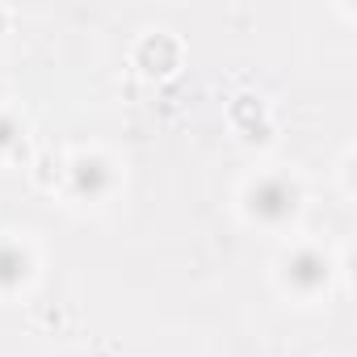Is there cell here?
<instances>
[{
    "mask_svg": "<svg viewBox=\"0 0 357 357\" xmlns=\"http://www.w3.org/2000/svg\"><path fill=\"white\" fill-rule=\"evenodd\" d=\"M286 282H290L294 290L311 294V290H319V286L328 282V261H324L319 252L303 248V252H294V257L286 261Z\"/></svg>",
    "mask_w": 357,
    "mask_h": 357,
    "instance_id": "obj_2",
    "label": "cell"
},
{
    "mask_svg": "<svg viewBox=\"0 0 357 357\" xmlns=\"http://www.w3.org/2000/svg\"><path fill=\"white\" fill-rule=\"evenodd\" d=\"M26 273H30V257L17 244H0V286L13 290L26 282Z\"/></svg>",
    "mask_w": 357,
    "mask_h": 357,
    "instance_id": "obj_4",
    "label": "cell"
},
{
    "mask_svg": "<svg viewBox=\"0 0 357 357\" xmlns=\"http://www.w3.org/2000/svg\"><path fill=\"white\" fill-rule=\"evenodd\" d=\"M294 202H298V194H294L290 181H282V176H265V181H257V185L248 190V211H252L257 219H265V223L290 219V215H294Z\"/></svg>",
    "mask_w": 357,
    "mask_h": 357,
    "instance_id": "obj_1",
    "label": "cell"
},
{
    "mask_svg": "<svg viewBox=\"0 0 357 357\" xmlns=\"http://www.w3.org/2000/svg\"><path fill=\"white\" fill-rule=\"evenodd\" d=\"M72 181H76V194L97 198V194H105V190H109L114 168H109L101 155H80V160H76V168H72Z\"/></svg>",
    "mask_w": 357,
    "mask_h": 357,
    "instance_id": "obj_3",
    "label": "cell"
},
{
    "mask_svg": "<svg viewBox=\"0 0 357 357\" xmlns=\"http://www.w3.org/2000/svg\"><path fill=\"white\" fill-rule=\"evenodd\" d=\"M17 135H22V126H17L13 118H0V151L13 147V143H17Z\"/></svg>",
    "mask_w": 357,
    "mask_h": 357,
    "instance_id": "obj_5",
    "label": "cell"
}]
</instances>
